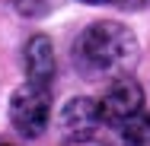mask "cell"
Here are the masks:
<instances>
[{
  "instance_id": "cell-9",
  "label": "cell",
  "mask_w": 150,
  "mask_h": 146,
  "mask_svg": "<svg viewBox=\"0 0 150 146\" xmlns=\"http://www.w3.org/2000/svg\"><path fill=\"white\" fill-rule=\"evenodd\" d=\"M80 3H115V6H125V0H80Z\"/></svg>"
},
{
  "instance_id": "cell-2",
  "label": "cell",
  "mask_w": 150,
  "mask_h": 146,
  "mask_svg": "<svg viewBox=\"0 0 150 146\" xmlns=\"http://www.w3.org/2000/svg\"><path fill=\"white\" fill-rule=\"evenodd\" d=\"M10 124L19 137L26 140H38L48 127V117H51V92L48 86H38V83H26V86L13 89L10 95Z\"/></svg>"
},
{
  "instance_id": "cell-1",
  "label": "cell",
  "mask_w": 150,
  "mask_h": 146,
  "mask_svg": "<svg viewBox=\"0 0 150 146\" xmlns=\"http://www.w3.org/2000/svg\"><path fill=\"white\" fill-rule=\"evenodd\" d=\"M141 57V45L137 35L121 26L115 19H96L77 35L74 41V70L90 80V83H105L134 70V64Z\"/></svg>"
},
{
  "instance_id": "cell-8",
  "label": "cell",
  "mask_w": 150,
  "mask_h": 146,
  "mask_svg": "<svg viewBox=\"0 0 150 146\" xmlns=\"http://www.w3.org/2000/svg\"><path fill=\"white\" fill-rule=\"evenodd\" d=\"M150 0H125V10H141V6H147Z\"/></svg>"
},
{
  "instance_id": "cell-6",
  "label": "cell",
  "mask_w": 150,
  "mask_h": 146,
  "mask_svg": "<svg viewBox=\"0 0 150 146\" xmlns=\"http://www.w3.org/2000/svg\"><path fill=\"white\" fill-rule=\"evenodd\" d=\"M121 140L134 146H150V111H137L131 121H125L118 127Z\"/></svg>"
},
{
  "instance_id": "cell-3",
  "label": "cell",
  "mask_w": 150,
  "mask_h": 146,
  "mask_svg": "<svg viewBox=\"0 0 150 146\" xmlns=\"http://www.w3.org/2000/svg\"><path fill=\"white\" fill-rule=\"evenodd\" d=\"M99 111H102V121L112 124V127H121L125 121H131L137 111H144V92H141V83L131 80L128 73L109 80V89H105L102 98H99Z\"/></svg>"
},
{
  "instance_id": "cell-4",
  "label": "cell",
  "mask_w": 150,
  "mask_h": 146,
  "mask_svg": "<svg viewBox=\"0 0 150 146\" xmlns=\"http://www.w3.org/2000/svg\"><path fill=\"white\" fill-rule=\"evenodd\" d=\"M102 111H99V102L86 98V95H77L70 98L64 108H61V130H64V140H74V143H83L93 140L102 127Z\"/></svg>"
},
{
  "instance_id": "cell-5",
  "label": "cell",
  "mask_w": 150,
  "mask_h": 146,
  "mask_svg": "<svg viewBox=\"0 0 150 146\" xmlns=\"http://www.w3.org/2000/svg\"><path fill=\"white\" fill-rule=\"evenodd\" d=\"M23 67H26V80L38 86H51L54 73H58V57H54V45L48 35H32L23 48Z\"/></svg>"
},
{
  "instance_id": "cell-7",
  "label": "cell",
  "mask_w": 150,
  "mask_h": 146,
  "mask_svg": "<svg viewBox=\"0 0 150 146\" xmlns=\"http://www.w3.org/2000/svg\"><path fill=\"white\" fill-rule=\"evenodd\" d=\"M16 13H23V16H38L45 6H48V0H6Z\"/></svg>"
}]
</instances>
